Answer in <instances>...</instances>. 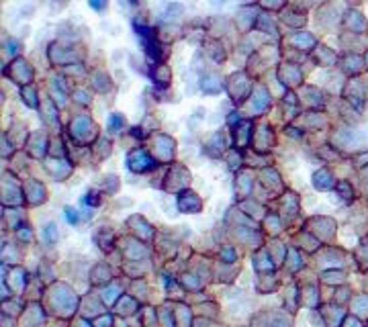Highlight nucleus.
<instances>
[{
  "mask_svg": "<svg viewBox=\"0 0 368 327\" xmlns=\"http://www.w3.org/2000/svg\"><path fill=\"white\" fill-rule=\"evenodd\" d=\"M66 213H68V219H70V221L74 223V221H76V217H74V211H72V209H68Z\"/></svg>",
  "mask_w": 368,
  "mask_h": 327,
  "instance_id": "obj_1",
  "label": "nucleus"
}]
</instances>
